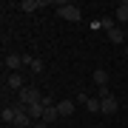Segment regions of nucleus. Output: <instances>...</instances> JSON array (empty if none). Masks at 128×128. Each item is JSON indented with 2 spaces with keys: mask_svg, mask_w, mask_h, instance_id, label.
Returning <instances> with one entry per match:
<instances>
[{
  "mask_svg": "<svg viewBox=\"0 0 128 128\" xmlns=\"http://www.w3.org/2000/svg\"><path fill=\"white\" fill-rule=\"evenodd\" d=\"M43 6H46V0H23L20 9L23 12H37V9H43Z\"/></svg>",
  "mask_w": 128,
  "mask_h": 128,
  "instance_id": "obj_8",
  "label": "nucleus"
},
{
  "mask_svg": "<svg viewBox=\"0 0 128 128\" xmlns=\"http://www.w3.org/2000/svg\"><path fill=\"white\" fill-rule=\"evenodd\" d=\"M0 117H3V122H12V125H14V117H17V108H14V102L9 105V108H3V114H0Z\"/></svg>",
  "mask_w": 128,
  "mask_h": 128,
  "instance_id": "obj_11",
  "label": "nucleus"
},
{
  "mask_svg": "<svg viewBox=\"0 0 128 128\" xmlns=\"http://www.w3.org/2000/svg\"><path fill=\"white\" fill-rule=\"evenodd\" d=\"M117 20H120V23H128V3H125V0L117 6Z\"/></svg>",
  "mask_w": 128,
  "mask_h": 128,
  "instance_id": "obj_13",
  "label": "nucleus"
},
{
  "mask_svg": "<svg viewBox=\"0 0 128 128\" xmlns=\"http://www.w3.org/2000/svg\"><path fill=\"white\" fill-rule=\"evenodd\" d=\"M20 66H23V57H20V54H6V68H9L12 74L17 71Z\"/></svg>",
  "mask_w": 128,
  "mask_h": 128,
  "instance_id": "obj_5",
  "label": "nucleus"
},
{
  "mask_svg": "<svg viewBox=\"0 0 128 128\" xmlns=\"http://www.w3.org/2000/svg\"><path fill=\"white\" fill-rule=\"evenodd\" d=\"M32 128H48V125H46V122H43V120H40V122H34Z\"/></svg>",
  "mask_w": 128,
  "mask_h": 128,
  "instance_id": "obj_16",
  "label": "nucleus"
},
{
  "mask_svg": "<svg viewBox=\"0 0 128 128\" xmlns=\"http://www.w3.org/2000/svg\"><path fill=\"white\" fill-rule=\"evenodd\" d=\"M97 128H102V125H97Z\"/></svg>",
  "mask_w": 128,
  "mask_h": 128,
  "instance_id": "obj_18",
  "label": "nucleus"
},
{
  "mask_svg": "<svg viewBox=\"0 0 128 128\" xmlns=\"http://www.w3.org/2000/svg\"><path fill=\"white\" fill-rule=\"evenodd\" d=\"M6 86H9L12 88V91H23V74H20V71H14V74H9V77H6Z\"/></svg>",
  "mask_w": 128,
  "mask_h": 128,
  "instance_id": "obj_3",
  "label": "nucleus"
},
{
  "mask_svg": "<svg viewBox=\"0 0 128 128\" xmlns=\"http://www.w3.org/2000/svg\"><path fill=\"white\" fill-rule=\"evenodd\" d=\"M125 57H128V46H125Z\"/></svg>",
  "mask_w": 128,
  "mask_h": 128,
  "instance_id": "obj_17",
  "label": "nucleus"
},
{
  "mask_svg": "<svg viewBox=\"0 0 128 128\" xmlns=\"http://www.w3.org/2000/svg\"><path fill=\"white\" fill-rule=\"evenodd\" d=\"M57 14H60L63 20H71V23H77V20L82 17V12H80L74 3H57Z\"/></svg>",
  "mask_w": 128,
  "mask_h": 128,
  "instance_id": "obj_1",
  "label": "nucleus"
},
{
  "mask_svg": "<svg viewBox=\"0 0 128 128\" xmlns=\"http://www.w3.org/2000/svg\"><path fill=\"white\" fill-rule=\"evenodd\" d=\"M57 117H60V111H57V105H51V108H46L43 111V122H57Z\"/></svg>",
  "mask_w": 128,
  "mask_h": 128,
  "instance_id": "obj_9",
  "label": "nucleus"
},
{
  "mask_svg": "<svg viewBox=\"0 0 128 128\" xmlns=\"http://www.w3.org/2000/svg\"><path fill=\"white\" fill-rule=\"evenodd\" d=\"M43 68H46L43 60H34V63H32V71H34V74H43Z\"/></svg>",
  "mask_w": 128,
  "mask_h": 128,
  "instance_id": "obj_15",
  "label": "nucleus"
},
{
  "mask_svg": "<svg viewBox=\"0 0 128 128\" xmlns=\"http://www.w3.org/2000/svg\"><path fill=\"white\" fill-rule=\"evenodd\" d=\"M114 111H117V100L114 97H105L102 100V114H114Z\"/></svg>",
  "mask_w": 128,
  "mask_h": 128,
  "instance_id": "obj_12",
  "label": "nucleus"
},
{
  "mask_svg": "<svg viewBox=\"0 0 128 128\" xmlns=\"http://www.w3.org/2000/svg\"><path fill=\"white\" fill-rule=\"evenodd\" d=\"M94 82H97V88L108 86V71H105V68H97L94 71Z\"/></svg>",
  "mask_w": 128,
  "mask_h": 128,
  "instance_id": "obj_10",
  "label": "nucleus"
},
{
  "mask_svg": "<svg viewBox=\"0 0 128 128\" xmlns=\"http://www.w3.org/2000/svg\"><path fill=\"white\" fill-rule=\"evenodd\" d=\"M108 40H111V43H117V46H120V43H125L128 37H125V32H122L120 26H114V28L108 32Z\"/></svg>",
  "mask_w": 128,
  "mask_h": 128,
  "instance_id": "obj_7",
  "label": "nucleus"
},
{
  "mask_svg": "<svg viewBox=\"0 0 128 128\" xmlns=\"http://www.w3.org/2000/svg\"><path fill=\"white\" fill-rule=\"evenodd\" d=\"M125 3H128V0H125Z\"/></svg>",
  "mask_w": 128,
  "mask_h": 128,
  "instance_id": "obj_19",
  "label": "nucleus"
},
{
  "mask_svg": "<svg viewBox=\"0 0 128 128\" xmlns=\"http://www.w3.org/2000/svg\"><path fill=\"white\" fill-rule=\"evenodd\" d=\"M26 111H28V117H32V120H37V122H40V120H43V111H46V105H43V102H34V105H26Z\"/></svg>",
  "mask_w": 128,
  "mask_h": 128,
  "instance_id": "obj_4",
  "label": "nucleus"
},
{
  "mask_svg": "<svg viewBox=\"0 0 128 128\" xmlns=\"http://www.w3.org/2000/svg\"><path fill=\"white\" fill-rule=\"evenodd\" d=\"M100 26L105 28V32H111V28H114L117 23H114V17H100Z\"/></svg>",
  "mask_w": 128,
  "mask_h": 128,
  "instance_id": "obj_14",
  "label": "nucleus"
},
{
  "mask_svg": "<svg viewBox=\"0 0 128 128\" xmlns=\"http://www.w3.org/2000/svg\"><path fill=\"white\" fill-rule=\"evenodd\" d=\"M57 111H60V117H71L74 114V102L71 100H60L57 102Z\"/></svg>",
  "mask_w": 128,
  "mask_h": 128,
  "instance_id": "obj_6",
  "label": "nucleus"
},
{
  "mask_svg": "<svg viewBox=\"0 0 128 128\" xmlns=\"http://www.w3.org/2000/svg\"><path fill=\"white\" fill-rule=\"evenodd\" d=\"M17 100L23 102V105H34V102H40V100H43V94L37 91L34 86H26L23 91H17Z\"/></svg>",
  "mask_w": 128,
  "mask_h": 128,
  "instance_id": "obj_2",
  "label": "nucleus"
}]
</instances>
